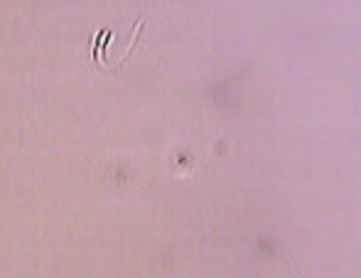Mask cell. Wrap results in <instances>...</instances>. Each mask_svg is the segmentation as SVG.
<instances>
[{
	"mask_svg": "<svg viewBox=\"0 0 361 278\" xmlns=\"http://www.w3.org/2000/svg\"><path fill=\"white\" fill-rule=\"evenodd\" d=\"M109 40H111V30H104V32H99L94 37V62L96 64H109V59H106V54H104Z\"/></svg>",
	"mask_w": 361,
	"mask_h": 278,
	"instance_id": "cell-1",
	"label": "cell"
}]
</instances>
